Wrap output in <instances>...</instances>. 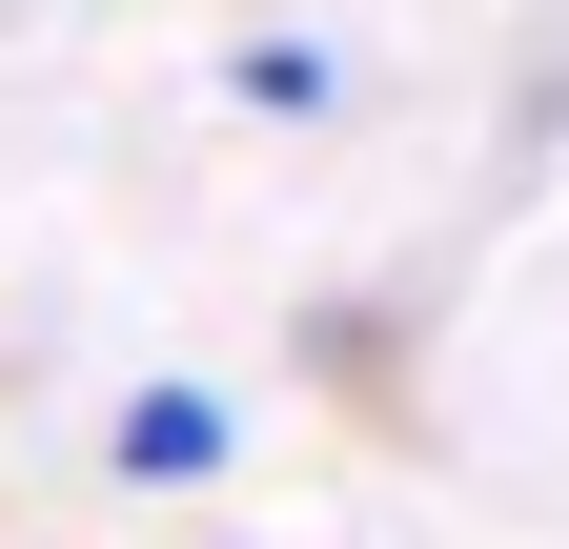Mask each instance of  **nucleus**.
<instances>
[{
    "label": "nucleus",
    "instance_id": "obj_1",
    "mask_svg": "<svg viewBox=\"0 0 569 549\" xmlns=\"http://www.w3.org/2000/svg\"><path fill=\"white\" fill-rule=\"evenodd\" d=\"M102 468H122V489H203V468H224V387H122Z\"/></svg>",
    "mask_w": 569,
    "mask_h": 549
}]
</instances>
